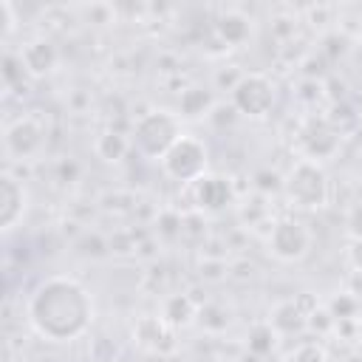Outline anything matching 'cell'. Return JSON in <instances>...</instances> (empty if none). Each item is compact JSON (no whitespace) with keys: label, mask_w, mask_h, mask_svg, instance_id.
I'll use <instances>...</instances> for the list:
<instances>
[{"label":"cell","mask_w":362,"mask_h":362,"mask_svg":"<svg viewBox=\"0 0 362 362\" xmlns=\"http://www.w3.org/2000/svg\"><path fill=\"white\" fill-rule=\"evenodd\" d=\"M28 325L48 342L79 339L93 322L90 291L68 274H51L34 286L25 303Z\"/></svg>","instance_id":"1"},{"label":"cell","mask_w":362,"mask_h":362,"mask_svg":"<svg viewBox=\"0 0 362 362\" xmlns=\"http://www.w3.org/2000/svg\"><path fill=\"white\" fill-rule=\"evenodd\" d=\"M184 136L181 130V116L164 107H153L147 113H141L133 122L130 130V147L144 156V158H164V153Z\"/></svg>","instance_id":"2"},{"label":"cell","mask_w":362,"mask_h":362,"mask_svg":"<svg viewBox=\"0 0 362 362\" xmlns=\"http://www.w3.org/2000/svg\"><path fill=\"white\" fill-rule=\"evenodd\" d=\"M283 192L286 201L297 209H322L331 201V181L325 167L314 158H297L283 178Z\"/></svg>","instance_id":"3"},{"label":"cell","mask_w":362,"mask_h":362,"mask_svg":"<svg viewBox=\"0 0 362 362\" xmlns=\"http://www.w3.org/2000/svg\"><path fill=\"white\" fill-rule=\"evenodd\" d=\"M209 150L206 144L192 136V133H184L161 158V170L167 178L178 181V184H195L201 175H206L209 170Z\"/></svg>","instance_id":"4"},{"label":"cell","mask_w":362,"mask_h":362,"mask_svg":"<svg viewBox=\"0 0 362 362\" xmlns=\"http://www.w3.org/2000/svg\"><path fill=\"white\" fill-rule=\"evenodd\" d=\"M311 229L294 218V215H283L277 221H272L269 235H266V246L269 255L277 257L280 263H297L311 252Z\"/></svg>","instance_id":"5"},{"label":"cell","mask_w":362,"mask_h":362,"mask_svg":"<svg viewBox=\"0 0 362 362\" xmlns=\"http://www.w3.org/2000/svg\"><path fill=\"white\" fill-rule=\"evenodd\" d=\"M274 82L263 74H240V79L229 90V105L249 119H263L274 107Z\"/></svg>","instance_id":"6"},{"label":"cell","mask_w":362,"mask_h":362,"mask_svg":"<svg viewBox=\"0 0 362 362\" xmlns=\"http://www.w3.org/2000/svg\"><path fill=\"white\" fill-rule=\"evenodd\" d=\"M6 153L11 158L31 161L45 147V127L34 116H17L6 124Z\"/></svg>","instance_id":"7"},{"label":"cell","mask_w":362,"mask_h":362,"mask_svg":"<svg viewBox=\"0 0 362 362\" xmlns=\"http://www.w3.org/2000/svg\"><path fill=\"white\" fill-rule=\"evenodd\" d=\"M192 201L201 212H223L226 206L235 204V187L229 178L218 175V173H206L201 175L195 184H189Z\"/></svg>","instance_id":"8"},{"label":"cell","mask_w":362,"mask_h":362,"mask_svg":"<svg viewBox=\"0 0 362 362\" xmlns=\"http://www.w3.org/2000/svg\"><path fill=\"white\" fill-rule=\"evenodd\" d=\"M300 141H303V150H305V158H314V161H322V158H331L339 147V130L328 122V119H308L300 130Z\"/></svg>","instance_id":"9"},{"label":"cell","mask_w":362,"mask_h":362,"mask_svg":"<svg viewBox=\"0 0 362 362\" xmlns=\"http://www.w3.org/2000/svg\"><path fill=\"white\" fill-rule=\"evenodd\" d=\"M25 206H28L25 184L20 178H14L11 173H3V178H0V226L6 232H11L23 221Z\"/></svg>","instance_id":"10"},{"label":"cell","mask_w":362,"mask_h":362,"mask_svg":"<svg viewBox=\"0 0 362 362\" xmlns=\"http://www.w3.org/2000/svg\"><path fill=\"white\" fill-rule=\"evenodd\" d=\"M20 59H23L25 74L37 79V76H45V74H51V71L57 68V62H59V51H57V45H54L51 40L37 37V40H31V42L23 45Z\"/></svg>","instance_id":"11"},{"label":"cell","mask_w":362,"mask_h":362,"mask_svg":"<svg viewBox=\"0 0 362 362\" xmlns=\"http://www.w3.org/2000/svg\"><path fill=\"white\" fill-rule=\"evenodd\" d=\"M133 337L147 351H170L173 348V325H167L164 317H141L133 328Z\"/></svg>","instance_id":"12"},{"label":"cell","mask_w":362,"mask_h":362,"mask_svg":"<svg viewBox=\"0 0 362 362\" xmlns=\"http://www.w3.org/2000/svg\"><path fill=\"white\" fill-rule=\"evenodd\" d=\"M269 325L277 331V334H294V331H303L308 325V314L300 308L297 300H283L272 308L269 314Z\"/></svg>","instance_id":"13"},{"label":"cell","mask_w":362,"mask_h":362,"mask_svg":"<svg viewBox=\"0 0 362 362\" xmlns=\"http://www.w3.org/2000/svg\"><path fill=\"white\" fill-rule=\"evenodd\" d=\"M215 34L221 37V42H226L229 48H238L243 45L249 37H252V20L243 17L240 11H226L218 17L215 23Z\"/></svg>","instance_id":"14"},{"label":"cell","mask_w":362,"mask_h":362,"mask_svg":"<svg viewBox=\"0 0 362 362\" xmlns=\"http://www.w3.org/2000/svg\"><path fill=\"white\" fill-rule=\"evenodd\" d=\"M161 317L167 325L178 328V325H189L195 317H198V305L187 297V294H173L164 300V308H161Z\"/></svg>","instance_id":"15"},{"label":"cell","mask_w":362,"mask_h":362,"mask_svg":"<svg viewBox=\"0 0 362 362\" xmlns=\"http://www.w3.org/2000/svg\"><path fill=\"white\" fill-rule=\"evenodd\" d=\"M212 110V93L206 88H187L178 102V116L181 119H201Z\"/></svg>","instance_id":"16"},{"label":"cell","mask_w":362,"mask_h":362,"mask_svg":"<svg viewBox=\"0 0 362 362\" xmlns=\"http://www.w3.org/2000/svg\"><path fill=\"white\" fill-rule=\"evenodd\" d=\"M93 150H96V156L105 158V161H122L124 153L130 150V139L122 136V133H116V130H105V133L96 139Z\"/></svg>","instance_id":"17"},{"label":"cell","mask_w":362,"mask_h":362,"mask_svg":"<svg viewBox=\"0 0 362 362\" xmlns=\"http://www.w3.org/2000/svg\"><path fill=\"white\" fill-rule=\"evenodd\" d=\"M277 331L269 325V322H257L252 331H249V337H246V348L252 351V354H257V356H263V354H269L274 345H277Z\"/></svg>","instance_id":"18"},{"label":"cell","mask_w":362,"mask_h":362,"mask_svg":"<svg viewBox=\"0 0 362 362\" xmlns=\"http://www.w3.org/2000/svg\"><path fill=\"white\" fill-rule=\"evenodd\" d=\"M328 311H331V317H334L337 322H339V320H359V317H356L359 300L351 297L348 291H339V297H334V300L328 303Z\"/></svg>","instance_id":"19"},{"label":"cell","mask_w":362,"mask_h":362,"mask_svg":"<svg viewBox=\"0 0 362 362\" xmlns=\"http://www.w3.org/2000/svg\"><path fill=\"white\" fill-rule=\"evenodd\" d=\"M288 362H328V354H325V348H322L320 342L305 339V342H300V345L288 354Z\"/></svg>","instance_id":"20"},{"label":"cell","mask_w":362,"mask_h":362,"mask_svg":"<svg viewBox=\"0 0 362 362\" xmlns=\"http://www.w3.org/2000/svg\"><path fill=\"white\" fill-rule=\"evenodd\" d=\"M17 28V14H14V6L8 0H0V34L3 40H8Z\"/></svg>","instance_id":"21"},{"label":"cell","mask_w":362,"mask_h":362,"mask_svg":"<svg viewBox=\"0 0 362 362\" xmlns=\"http://www.w3.org/2000/svg\"><path fill=\"white\" fill-rule=\"evenodd\" d=\"M345 229L351 238H362V201L351 204L345 212Z\"/></svg>","instance_id":"22"},{"label":"cell","mask_w":362,"mask_h":362,"mask_svg":"<svg viewBox=\"0 0 362 362\" xmlns=\"http://www.w3.org/2000/svg\"><path fill=\"white\" fill-rule=\"evenodd\" d=\"M345 257H348V263H351L354 272H362V238H351L348 240Z\"/></svg>","instance_id":"23"},{"label":"cell","mask_w":362,"mask_h":362,"mask_svg":"<svg viewBox=\"0 0 362 362\" xmlns=\"http://www.w3.org/2000/svg\"><path fill=\"white\" fill-rule=\"evenodd\" d=\"M356 339H359V342H362V317H359V320H356Z\"/></svg>","instance_id":"24"},{"label":"cell","mask_w":362,"mask_h":362,"mask_svg":"<svg viewBox=\"0 0 362 362\" xmlns=\"http://www.w3.org/2000/svg\"><path fill=\"white\" fill-rule=\"evenodd\" d=\"M345 362H362V356H359V354H354V356H348Z\"/></svg>","instance_id":"25"},{"label":"cell","mask_w":362,"mask_h":362,"mask_svg":"<svg viewBox=\"0 0 362 362\" xmlns=\"http://www.w3.org/2000/svg\"><path fill=\"white\" fill-rule=\"evenodd\" d=\"M359 173H362V150H359Z\"/></svg>","instance_id":"26"}]
</instances>
